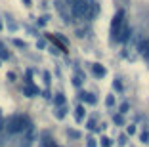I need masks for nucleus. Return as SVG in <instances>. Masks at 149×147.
I'll use <instances>...</instances> for the list:
<instances>
[{
    "label": "nucleus",
    "mask_w": 149,
    "mask_h": 147,
    "mask_svg": "<svg viewBox=\"0 0 149 147\" xmlns=\"http://www.w3.org/2000/svg\"><path fill=\"white\" fill-rule=\"evenodd\" d=\"M54 103L59 107V105H65V95L63 94H56V98H54Z\"/></svg>",
    "instance_id": "obj_9"
},
{
    "label": "nucleus",
    "mask_w": 149,
    "mask_h": 147,
    "mask_svg": "<svg viewBox=\"0 0 149 147\" xmlns=\"http://www.w3.org/2000/svg\"><path fill=\"white\" fill-rule=\"evenodd\" d=\"M44 80H46V84H50V73H44Z\"/></svg>",
    "instance_id": "obj_26"
},
{
    "label": "nucleus",
    "mask_w": 149,
    "mask_h": 147,
    "mask_svg": "<svg viewBox=\"0 0 149 147\" xmlns=\"http://www.w3.org/2000/svg\"><path fill=\"white\" fill-rule=\"evenodd\" d=\"M130 36H132L130 27H128L126 23H123V25H120V29H118V33H117L115 42H128V40H130Z\"/></svg>",
    "instance_id": "obj_3"
},
{
    "label": "nucleus",
    "mask_w": 149,
    "mask_h": 147,
    "mask_svg": "<svg viewBox=\"0 0 149 147\" xmlns=\"http://www.w3.org/2000/svg\"><path fill=\"white\" fill-rule=\"evenodd\" d=\"M10 57V54H8V50L4 48V44L0 42V59H8Z\"/></svg>",
    "instance_id": "obj_11"
},
{
    "label": "nucleus",
    "mask_w": 149,
    "mask_h": 147,
    "mask_svg": "<svg viewBox=\"0 0 149 147\" xmlns=\"http://www.w3.org/2000/svg\"><path fill=\"white\" fill-rule=\"evenodd\" d=\"M13 44H15V46H19V48H25L27 44L23 42V40H19V38H13Z\"/></svg>",
    "instance_id": "obj_23"
},
{
    "label": "nucleus",
    "mask_w": 149,
    "mask_h": 147,
    "mask_svg": "<svg viewBox=\"0 0 149 147\" xmlns=\"http://www.w3.org/2000/svg\"><path fill=\"white\" fill-rule=\"evenodd\" d=\"M124 23V10H118L113 15V21H111V35H113V40L117 38V33L120 29V25Z\"/></svg>",
    "instance_id": "obj_2"
},
{
    "label": "nucleus",
    "mask_w": 149,
    "mask_h": 147,
    "mask_svg": "<svg viewBox=\"0 0 149 147\" xmlns=\"http://www.w3.org/2000/svg\"><path fill=\"white\" fill-rule=\"evenodd\" d=\"M67 136H69V138H73V139H79L80 138V134L77 132V130H67Z\"/></svg>",
    "instance_id": "obj_15"
},
{
    "label": "nucleus",
    "mask_w": 149,
    "mask_h": 147,
    "mask_svg": "<svg viewBox=\"0 0 149 147\" xmlns=\"http://www.w3.org/2000/svg\"><path fill=\"white\" fill-rule=\"evenodd\" d=\"M86 128H88V130H100V128H97V126H96V121H94V118H90V121H88Z\"/></svg>",
    "instance_id": "obj_17"
},
{
    "label": "nucleus",
    "mask_w": 149,
    "mask_h": 147,
    "mask_svg": "<svg viewBox=\"0 0 149 147\" xmlns=\"http://www.w3.org/2000/svg\"><path fill=\"white\" fill-rule=\"evenodd\" d=\"M46 21H48V17H40V19H38V21H36V23H38V25L42 27V25H46Z\"/></svg>",
    "instance_id": "obj_25"
},
{
    "label": "nucleus",
    "mask_w": 149,
    "mask_h": 147,
    "mask_svg": "<svg viewBox=\"0 0 149 147\" xmlns=\"http://www.w3.org/2000/svg\"><path fill=\"white\" fill-rule=\"evenodd\" d=\"M36 94H38V88L33 86V84H29V86L25 88V95L27 98H33V95H36Z\"/></svg>",
    "instance_id": "obj_8"
},
{
    "label": "nucleus",
    "mask_w": 149,
    "mask_h": 147,
    "mask_svg": "<svg viewBox=\"0 0 149 147\" xmlns=\"http://www.w3.org/2000/svg\"><path fill=\"white\" fill-rule=\"evenodd\" d=\"M105 105H107V107H113V105H115V95H107V98H105Z\"/></svg>",
    "instance_id": "obj_16"
},
{
    "label": "nucleus",
    "mask_w": 149,
    "mask_h": 147,
    "mask_svg": "<svg viewBox=\"0 0 149 147\" xmlns=\"http://www.w3.org/2000/svg\"><path fill=\"white\" fill-rule=\"evenodd\" d=\"M86 147H97V143H96V139L92 138V136H90V138L86 139Z\"/></svg>",
    "instance_id": "obj_18"
},
{
    "label": "nucleus",
    "mask_w": 149,
    "mask_h": 147,
    "mask_svg": "<svg viewBox=\"0 0 149 147\" xmlns=\"http://www.w3.org/2000/svg\"><path fill=\"white\" fill-rule=\"evenodd\" d=\"M138 50H140L141 56H147L149 54V38H143L140 44H138Z\"/></svg>",
    "instance_id": "obj_6"
},
{
    "label": "nucleus",
    "mask_w": 149,
    "mask_h": 147,
    "mask_svg": "<svg viewBox=\"0 0 149 147\" xmlns=\"http://www.w3.org/2000/svg\"><path fill=\"white\" fill-rule=\"evenodd\" d=\"M126 134H128V136L136 134V126H134V124H130V126H128V128H126Z\"/></svg>",
    "instance_id": "obj_22"
},
{
    "label": "nucleus",
    "mask_w": 149,
    "mask_h": 147,
    "mask_svg": "<svg viewBox=\"0 0 149 147\" xmlns=\"http://www.w3.org/2000/svg\"><path fill=\"white\" fill-rule=\"evenodd\" d=\"M113 121H115V124H118V126H123V113H117V115H115L113 113Z\"/></svg>",
    "instance_id": "obj_12"
},
{
    "label": "nucleus",
    "mask_w": 149,
    "mask_h": 147,
    "mask_svg": "<svg viewBox=\"0 0 149 147\" xmlns=\"http://www.w3.org/2000/svg\"><path fill=\"white\" fill-rule=\"evenodd\" d=\"M79 100L80 101H84V103H90V105H96V95L94 94H90V92H80L79 94Z\"/></svg>",
    "instance_id": "obj_4"
},
{
    "label": "nucleus",
    "mask_w": 149,
    "mask_h": 147,
    "mask_svg": "<svg viewBox=\"0 0 149 147\" xmlns=\"http://www.w3.org/2000/svg\"><path fill=\"white\" fill-rule=\"evenodd\" d=\"M111 143L113 141H111L109 138H101V147H111Z\"/></svg>",
    "instance_id": "obj_20"
},
{
    "label": "nucleus",
    "mask_w": 149,
    "mask_h": 147,
    "mask_svg": "<svg viewBox=\"0 0 149 147\" xmlns=\"http://www.w3.org/2000/svg\"><path fill=\"white\" fill-rule=\"evenodd\" d=\"M56 117H57V118H63V117H65V107H63V105H59V107H57Z\"/></svg>",
    "instance_id": "obj_13"
},
{
    "label": "nucleus",
    "mask_w": 149,
    "mask_h": 147,
    "mask_svg": "<svg viewBox=\"0 0 149 147\" xmlns=\"http://www.w3.org/2000/svg\"><path fill=\"white\" fill-rule=\"evenodd\" d=\"M113 88L117 92H123V84H120V80H113Z\"/></svg>",
    "instance_id": "obj_19"
},
{
    "label": "nucleus",
    "mask_w": 149,
    "mask_h": 147,
    "mask_svg": "<svg viewBox=\"0 0 149 147\" xmlns=\"http://www.w3.org/2000/svg\"><path fill=\"white\" fill-rule=\"evenodd\" d=\"M126 139H128V136H126V134H123L120 138H118V143H120V145H124V143H126Z\"/></svg>",
    "instance_id": "obj_24"
},
{
    "label": "nucleus",
    "mask_w": 149,
    "mask_h": 147,
    "mask_svg": "<svg viewBox=\"0 0 149 147\" xmlns=\"http://www.w3.org/2000/svg\"><path fill=\"white\" fill-rule=\"evenodd\" d=\"M84 117H86V111H84L82 105H79V107L74 109V118H77V122H82Z\"/></svg>",
    "instance_id": "obj_7"
},
{
    "label": "nucleus",
    "mask_w": 149,
    "mask_h": 147,
    "mask_svg": "<svg viewBox=\"0 0 149 147\" xmlns=\"http://www.w3.org/2000/svg\"><path fill=\"white\" fill-rule=\"evenodd\" d=\"M140 139H141V143H149V130H145V132H141Z\"/></svg>",
    "instance_id": "obj_14"
},
{
    "label": "nucleus",
    "mask_w": 149,
    "mask_h": 147,
    "mask_svg": "<svg viewBox=\"0 0 149 147\" xmlns=\"http://www.w3.org/2000/svg\"><path fill=\"white\" fill-rule=\"evenodd\" d=\"M29 126H31V121H29V117H25V115H12V117L6 121L8 134H19V132H23V130L29 128Z\"/></svg>",
    "instance_id": "obj_1"
},
{
    "label": "nucleus",
    "mask_w": 149,
    "mask_h": 147,
    "mask_svg": "<svg viewBox=\"0 0 149 147\" xmlns=\"http://www.w3.org/2000/svg\"><path fill=\"white\" fill-rule=\"evenodd\" d=\"M82 80H84V75L79 71V75H74V77H73V84H74V86H80Z\"/></svg>",
    "instance_id": "obj_10"
},
{
    "label": "nucleus",
    "mask_w": 149,
    "mask_h": 147,
    "mask_svg": "<svg viewBox=\"0 0 149 147\" xmlns=\"http://www.w3.org/2000/svg\"><path fill=\"white\" fill-rule=\"evenodd\" d=\"M23 4H25V6H31V0H23Z\"/></svg>",
    "instance_id": "obj_27"
},
{
    "label": "nucleus",
    "mask_w": 149,
    "mask_h": 147,
    "mask_svg": "<svg viewBox=\"0 0 149 147\" xmlns=\"http://www.w3.org/2000/svg\"><path fill=\"white\" fill-rule=\"evenodd\" d=\"M92 73L96 75L97 78H103V77L107 75V69L103 67V65H100V63H94V65H92Z\"/></svg>",
    "instance_id": "obj_5"
},
{
    "label": "nucleus",
    "mask_w": 149,
    "mask_h": 147,
    "mask_svg": "<svg viewBox=\"0 0 149 147\" xmlns=\"http://www.w3.org/2000/svg\"><path fill=\"white\" fill-rule=\"evenodd\" d=\"M0 29H2V23H0Z\"/></svg>",
    "instance_id": "obj_28"
},
{
    "label": "nucleus",
    "mask_w": 149,
    "mask_h": 147,
    "mask_svg": "<svg viewBox=\"0 0 149 147\" xmlns=\"http://www.w3.org/2000/svg\"><path fill=\"white\" fill-rule=\"evenodd\" d=\"M128 109H130V105H128V103H123L120 107H118V113H123V115H124V113H128Z\"/></svg>",
    "instance_id": "obj_21"
}]
</instances>
